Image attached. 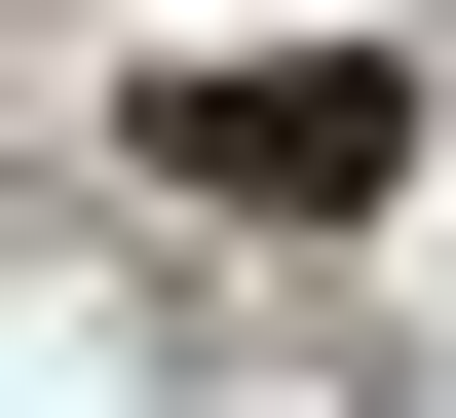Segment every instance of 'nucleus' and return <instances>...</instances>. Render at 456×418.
<instances>
[{
  "mask_svg": "<svg viewBox=\"0 0 456 418\" xmlns=\"http://www.w3.org/2000/svg\"><path fill=\"white\" fill-rule=\"evenodd\" d=\"M114 152L228 191V228H380L419 191V77H380V38H191V77H114Z\"/></svg>",
  "mask_w": 456,
  "mask_h": 418,
  "instance_id": "nucleus-1",
  "label": "nucleus"
}]
</instances>
